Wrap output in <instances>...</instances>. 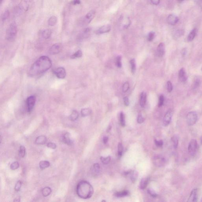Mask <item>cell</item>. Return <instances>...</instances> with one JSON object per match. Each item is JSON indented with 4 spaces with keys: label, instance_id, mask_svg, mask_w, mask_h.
I'll return each instance as SVG.
<instances>
[{
    "label": "cell",
    "instance_id": "6da1fadb",
    "mask_svg": "<svg viewBox=\"0 0 202 202\" xmlns=\"http://www.w3.org/2000/svg\"><path fill=\"white\" fill-rule=\"evenodd\" d=\"M52 61L49 57L42 56L40 57L31 66L29 71V75L36 76L49 70L52 67Z\"/></svg>",
    "mask_w": 202,
    "mask_h": 202
},
{
    "label": "cell",
    "instance_id": "7a4b0ae2",
    "mask_svg": "<svg viewBox=\"0 0 202 202\" xmlns=\"http://www.w3.org/2000/svg\"><path fill=\"white\" fill-rule=\"evenodd\" d=\"M94 189L90 183L86 181H82L76 187V193L79 197L83 199L91 198L93 194Z\"/></svg>",
    "mask_w": 202,
    "mask_h": 202
},
{
    "label": "cell",
    "instance_id": "3957f363",
    "mask_svg": "<svg viewBox=\"0 0 202 202\" xmlns=\"http://www.w3.org/2000/svg\"><path fill=\"white\" fill-rule=\"evenodd\" d=\"M17 32V27L16 23H12L10 24L6 31V39L9 42H13L15 39Z\"/></svg>",
    "mask_w": 202,
    "mask_h": 202
},
{
    "label": "cell",
    "instance_id": "277c9868",
    "mask_svg": "<svg viewBox=\"0 0 202 202\" xmlns=\"http://www.w3.org/2000/svg\"><path fill=\"white\" fill-rule=\"evenodd\" d=\"M198 149V144L196 140L192 139L189 142L188 147V151L192 156H195L196 154Z\"/></svg>",
    "mask_w": 202,
    "mask_h": 202
},
{
    "label": "cell",
    "instance_id": "5b68a950",
    "mask_svg": "<svg viewBox=\"0 0 202 202\" xmlns=\"http://www.w3.org/2000/svg\"><path fill=\"white\" fill-rule=\"evenodd\" d=\"M198 120V115L196 112L191 111L187 114L186 121L187 124L189 126L194 125Z\"/></svg>",
    "mask_w": 202,
    "mask_h": 202
},
{
    "label": "cell",
    "instance_id": "8992f818",
    "mask_svg": "<svg viewBox=\"0 0 202 202\" xmlns=\"http://www.w3.org/2000/svg\"><path fill=\"white\" fill-rule=\"evenodd\" d=\"M95 13V11L94 10H92L88 12L81 22L82 25L85 26L90 23L93 19L94 18Z\"/></svg>",
    "mask_w": 202,
    "mask_h": 202
},
{
    "label": "cell",
    "instance_id": "52a82bcc",
    "mask_svg": "<svg viewBox=\"0 0 202 202\" xmlns=\"http://www.w3.org/2000/svg\"><path fill=\"white\" fill-rule=\"evenodd\" d=\"M36 102L35 96H31L28 97L26 100L27 111L28 113H31L34 108Z\"/></svg>",
    "mask_w": 202,
    "mask_h": 202
},
{
    "label": "cell",
    "instance_id": "ba28073f",
    "mask_svg": "<svg viewBox=\"0 0 202 202\" xmlns=\"http://www.w3.org/2000/svg\"><path fill=\"white\" fill-rule=\"evenodd\" d=\"M166 160L165 158L161 156H156L154 157L153 162L154 165L158 167L163 166L165 164Z\"/></svg>",
    "mask_w": 202,
    "mask_h": 202
},
{
    "label": "cell",
    "instance_id": "9c48e42d",
    "mask_svg": "<svg viewBox=\"0 0 202 202\" xmlns=\"http://www.w3.org/2000/svg\"><path fill=\"white\" fill-rule=\"evenodd\" d=\"M173 115V111L169 109L166 113L163 119V125L165 126L169 125L171 122L172 117Z\"/></svg>",
    "mask_w": 202,
    "mask_h": 202
},
{
    "label": "cell",
    "instance_id": "30bf717a",
    "mask_svg": "<svg viewBox=\"0 0 202 202\" xmlns=\"http://www.w3.org/2000/svg\"><path fill=\"white\" fill-rule=\"evenodd\" d=\"M62 48V46L60 43H55L50 47L49 52L50 54L52 55L57 54L61 52Z\"/></svg>",
    "mask_w": 202,
    "mask_h": 202
},
{
    "label": "cell",
    "instance_id": "8fae6325",
    "mask_svg": "<svg viewBox=\"0 0 202 202\" xmlns=\"http://www.w3.org/2000/svg\"><path fill=\"white\" fill-rule=\"evenodd\" d=\"M53 73L58 78L64 79L66 76V70L63 67H59L55 69Z\"/></svg>",
    "mask_w": 202,
    "mask_h": 202
},
{
    "label": "cell",
    "instance_id": "7c38bea8",
    "mask_svg": "<svg viewBox=\"0 0 202 202\" xmlns=\"http://www.w3.org/2000/svg\"><path fill=\"white\" fill-rule=\"evenodd\" d=\"M198 188H195L193 189L189 195L188 202H195L198 201Z\"/></svg>",
    "mask_w": 202,
    "mask_h": 202
},
{
    "label": "cell",
    "instance_id": "4fadbf2b",
    "mask_svg": "<svg viewBox=\"0 0 202 202\" xmlns=\"http://www.w3.org/2000/svg\"><path fill=\"white\" fill-rule=\"evenodd\" d=\"M179 21V19L178 17L173 14L169 15L167 18L168 23L171 25H174L177 24Z\"/></svg>",
    "mask_w": 202,
    "mask_h": 202
},
{
    "label": "cell",
    "instance_id": "5bb4252c",
    "mask_svg": "<svg viewBox=\"0 0 202 202\" xmlns=\"http://www.w3.org/2000/svg\"><path fill=\"white\" fill-rule=\"evenodd\" d=\"M165 52V46L164 43L162 42L158 45L157 48V55L158 57H162Z\"/></svg>",
    "mask_w": 202,
    "mask_h": 202
},
{
    "label": "cell",
    "instance_id": "9a60e30c",
    "mask_svg": "<svg viewBox=\"0 0 202 202\" xmlns=\"http://www.w3.org/2000/svg\"><path fill=\"white\" fill-rule=\"evenodd\" d=\"M62 140L64 143L69 146L72 145L73 144V140L71 139L70 133H66L64 135Z\"/></svg>",
    "mask_w": 202,
    "mask_h": 202
},
{
    "label": "cell",
    "instance_id": "2e32d148",
    "mask_svg": "<svg viewBox=\"0 0 202 202\" xmlns=\"http://www.w3.org/2000/svg\"><path fill=\"white\" fill-rule=\"evenodd\" d=\"M179 78L180 81L183 83H185L187 79V77L185 70L184 68H181L179 72Z\"/></svg>",
    "mask_w": 202,
    "mask_h": 202
},
{
    "label": "cell",
    "instance_id": "e0dca14e",
    "mask_svg": "<svg viewBox=\"0 0 202 202\" xmlns=\"http://www.w3.org/2000/svg\"><path fill=\"white\" fill-rule=\"evenodd\" d=\"M111 27L109 25H105L101 27L97 31V34H102L107 33L111 31Z\"/></svg>",
    "mask_w": 202,
    "mask_h": 202
},
{
    "label": "cell",
    "instance_id": "ac0fdd59",
    "mask_svg": "<svg viewBox=\"0 0 202 202\" xmlns=\"http://www.w3.org/2000/svg\"><path fill=\"white\" fill-rule=\"evenodd\" d=\"M47 139L46 137L44 135H40L36 138L35 143L38 145H43L46 143Z\"/></svg>",
    "mask_w": 202,
    "mask_h": 202
},
{
    "label": "cell",
    "instance_id": "d6986e66",
    "mask_svg": "<svg viewBox=\"0 0 202 202\" xmlns=\"http://www.w3.org/2000/svg\"><path fill=\"white\" fill-rule=\"evenodd\" d=\"M52 31L50 29H45L41 32V35L45 39H47L51 37L52 34Z\"/></svg>",
    "mask_w": 202,
    "mask_h": 202
},
{
    "label": "cell",
    "instance_id": "ffe728a7",
    "mask_svg": "<svg viewBox=\"0 0 202 202\" xmlns=\"http://www.w3.org/2000/svg\"><path fill=\"white\" fill-rule=\"evenodd\" d=\"M147 101V94L144 92H142L141 93L140 100V105L141 108H144L145 106Z\"/></svg>",
    "mask_w": 202,
    "mask_h": 202
},
{
    "label": "cell",
    "instance_id": "44dd1931",
    "mask_svg": "<svg viewBox=\"0 0 202 202\" xmlns=\"http://www.w3.org/2000/svg\"><path fill=\"white\" fill-rule=\"evenodd\" d=\"M149 178H143L141 181L140 185H139L140 189H145L146 188L147 186L148 185V183H149Z\"/></svg>",
    "mask_w": 202,
    "mask_h": 202
},
{
    "label": "cell",
    "instance_id": "7402d4cb",
    "mask_svg": "<svg viewBox=\"0 0 202 202\" xmlns=\"http://www.w3.org/2000/svg\"><path fill=\"white\" fill-rule=\"evenodd\" d=\"M129 174V178L132 183H135L138 177V173L136 171H133L128 173Z\"/></svg>",
    "mask_w": 202,
    "mask_h": 202
},
{
    "label": "cell",
    "instance_id": "603a6c76",
    "mask_svg": "<svg viewBox=\"0 0 202 202\" xmlns=\"http://www.w3.org/2000/svg\"><path fill=\"white\" fill-rule=\"evenodd\" d=\"M197 34V30L196 28H194L190 31V33L188 34L187 40L188 42H192L195 38Z\"/></svg>",
    "mask_w": 202,
    "mask_h": 202
},
{
    "label": "cell",
    "instance_id": "cb8c5ba5",
    "mask_svg": "<svg viewBox=\"0 0 202 202\" xmlns=\"http://www.w3.org/2000/svg\"><path fill=\"white\" fill-rule=\"evenodd\" d=\"M171 141L174 148L176 149L177 148L179 144V138L178 135L173 136L171 138Z\"/></svg>",
    "mask_w": 202,
    "mask_h": 202
},
{
    "label": "cell",
    "instance_id": "d4e9b609",
    "mask_svg": "<svg viewBox=\"0 0 202 202\" xmlns=\"http://www.w3.org/2000/svg\"><path fill=\"white\" fill-rule=\"evenodd\" d=\"M79 114L77 111L74 110L72 112L70 116V119L72 121H74L78 119Z\"/></svg>",
    "mask_w": 202,
    "mask_h": 202
},
{
    "label": "cell",
    "instance_id": "484cf974",
    "mask_svg": "<svg viewBox=\"0 0 202 202\" xmlns=\"http://www.w3.org/2000/svg\"><path fill=\"white\" fill-rule=\"evenodd\" d=\"M52 189L49 187L43 188L42 190V194L44 197L48 196L52 193Z\"/></svg>",
    "mask_w": 202,
    "mask_h": 202
},
{
    "label": "cell",
    "instance_id": "4316f807",
    "mask_svg": "<svg viewBox=\"0 0 202 202\" xmlns=\"http://www.w3.org/2000/svg\"><path fill=\"white\" fill-rule=\"evenodd\" d=\"M57 18L55 16H52L50 17L48 21L49 25L51 26H55L57 24Z\"/></svg>",
    "mask_w": 202,
    "mask_h": 202
},
{
    "label": "cell",
    "instance_id": "83f0119b",
    "mask_svg": "<svg viewBox=\"0 0 202 202\" xmlns=\"http://www.w3.org/2000/svg\"><path fill=\"white\" fill-rule=\"evenodd\" d=\"M91 112L92 111L91 109H88V108H84V109H82L81 113L82 117H85L89 115Z\"/></svg>",
    "mask_w": 202,
    "mask_h": 202
},
{
    "label": "cell",
    "instance_id": "f1b7e54d",
    "mask_svg": "<svg viewBox=\"0 0 202 202\" xmlns=\"http://www.w3.org/2000/svg\"><path fill=\"white\" fill-rule=\"evenodd\" d=\"M128 194H129V192L128 191L124 190L116 193L115 195L117 198H123V197L127 196L128 195Z\"/></svg>",
    "mask_w": 202,
    "mask_h": 202
},
{
    "label": "cell",
    "instance_id": "f546056e",
    "mask_svg": "<svg viewBox=\"0 0 202 202\" xmlns=\"http://www.w3.org/2000/svg\"><path fill=\"white\" fill-rule=\"evenodd\" d=\"M50 165V163L47 161H42L39 163V166L41 169H44L48 168Z\"/></svg>",
    "mask_w": 202,
    "mask_h": 202
},
{
    "label": "cell",
    "instance_id": "4dcf8cb0",
    "mask_svg": "<svg viewBox=\"0 0 202 202\" xmlns=\"http://www.w3.org/2000/svg\"><path fill=\"white\" fill-rule=\"evenodd\" d=\"M10 16V12L8 10H6L4 12L2 13L1 16V20L2 22H4L6 20L8 19L9 17Z\"/></svg>",
    "mask_w": 202,
    "mask_h": 202
},
{
    "label": "cell",
    "instance_id": "1f68e13d",
    "mask_svg": "<svg viewBox=\"0 0 202 202\" xmlns=\"http://www.w3.org/2000/svg\"><path fill=\"white\" fill-rule=\"evenodd\" d=\"M26 154V148L23 146H21L19 150V155L21 158H23Z\"/></svg>",
    "mask_w": 202,
    "mask_h": 202
},
{
    "label": "cell",
    "instance_id": "d6a6232c",
    "mask_svg": "<svg viewBox=\"0 0 202 202\" xmlns=\"http://www.w3.org/2000/svg\"><path fill=\"white\" fill-rule=\"evenodd\" d=\"M130 64L131 66L132 72L133 74H135L136 70V66L135 60L134 58L131 60Z\"/></svg>",
    "mask_w": 202,
    "mask_h": 202
},
{
    "label": "cell",
    "instance_id": "836d02e7",
    "mask_svg": "<svg viewBox=\"0 0 202 202\" xmlns=\"http://www.w3.org/2000/svg\"><path fill=\"white\" fill-rule=\"evenodd\" d=\"M83 55L82 51L81 50H79L76 52H75L73 55L71 56V58L72 59H75L76 58H79L82 57Z\"/></svg>",
    "mask_w": 202,
    "mask_h": 202
},
{
    "label": "cell",
    "instance_id": "e575fe53",
    "mask_svg": "<svg viewBox=\"0 0 202 202\" xmlns=\"http://www.w3.org/2000/svg\"><path fill=\"white\" fill-rule=\"evenodd\" d=\"M100 165L98 163H96L93 165V170L96 174H99L100 171Z\"/></svg>",
    "mask_w": 202,
    "mask_h": 202
},
{
    "label": "cell",
    "instance_id": "d590c367",
    "mask_svg": "<svg viewBox=\"0 0 202 202\" xmlns=\"http://www.w3.org/2000/svg\"><path fill=\"white\" fill-rule=\"evenodd\" d=\"M111 158L110 156L107 157H101L100 160L102 163L105 165L108 164L110 162Z\"/></svg>",
    "mask_w": 202,
    "mask_h": 202
},
{
    "label": "cell",
    "instance_id": "8d00e7d4",
    "mask_svg": "<svg viewBox=\"0 0 202 202\" xmlns=\"http://www.w3.org/2000/svg\"><path fill=\"white\" fill-rule=\"evenodd\" d=\"M184 34V31L182 30H178L175 31L174 34V37L176 38H179Z\"/></svg>",
    "mask_w": 202,
    "mask_h": 202
},
{
    "label": "cell",
    "instance_id": "74e56055",
    "mask_svg": "<svg viewBox=\"0 0 202 202\" xmlns=\"http://www.w3.org/2000/svg\"><path fill=\"white\" fill-rule=\"evenodd\" d=\"M123 144L120 143L118 146V156L120 157L123 155Z\"/></svg>",
    "mask_w": 202,
    "mask_h": 202
},
{
    "label": "cell",
    "instance_id": "f35d334b",
    "mask_svg": "<svg viewBox=\"0 0 202 202\" xmlns=\"http://www.w3.org/2000/svg\"><path fill=\"white\" fill-rule=\"evenodd\" d=\"M120 120L121 125L122 126L124 127V126H125V120L124 113H123V112H121L120 113Z\"/></svg>",
    "mask_w": 202,
    "mask_h": 202
},
{
    "label": "cell",
    "instance_id": "ab89813d",
    "mask_svg": "<svg viewBox=\"0 0 202 202\" xmlns=\"http://www.w3.org/2000/svg\"><path fill=\"white\" fill-rule=\"evenodd\" d=\"M19 163L18 162H15L11 164L10 168V169H12V170H14L18 169L19 168Z\"/></svg>",
    "mask_w": 202,
    "mask_h": 202
},
{
    "label": "cell",
    "instance_id": "60d3db41",
    "mask_svg": "<svg viewBox=\"0 0 202 202\" xmlns=\"http://www.w3.org/2000/svg\"><path fill=\"white\" fill-rule=\"evenodd\" d=\"M116 64L118 68H120L122 67L121 57L120 56H117L116 59Z\"/></svg>",
    "mask_w": 202,
    "mask_h": 202
},
{
    "label": "cell",
    "instance_id": "b9f144b4",
    "mask_svg": "<svg viewBox=\"0 0 202 202\" xmlns=\"http://www.w3.org/2000/svg\"><path fill=\"white\" fill-rule=\"evenodd\" d=\"M147 191L150 195L152 197H153V198H156V197L158 196V195L156 192L153 189H152V188L148 189Z\"/></svg>",
    "mask_w": 202,
    "mask_h": 202
},
{
    "label": "cell",
    "instance_id": "7bdbcfd3",
    "mask_svg": "<svg viewBox=\"0 0 202 202\" xmlns=\"http://www.w3.org/2000/svg\"><path fill=\"white\" fill-rule=\"evenodd\" d=\"M164 102V97L163 95H161L159 97L158 106L159 107L162 106Z\"/></svg>",
    "mask_w": 202,
    "mask_h": 202
},
{
    "label": "cell",
    "instance_id": "ee69618b",
    "mask_svg": "<svg viewBox=\"0 0 202 202\" xmlns=\"http://www.w3.org/2000/svg\"><path fill=\"white\" fill-rule=\"evenodd\" d=\"M129 88V84L128 82H126L123 86V91L124 93L128 91Z\"/></svg>",
    "mask_w": 202,
    "mask_h": 202
},
{
    "label": "cell",
    "instance_id": "f6af8a7d",
    "mask_svg": "<svg viewBox=\"0 0 202 202\" xmlns=\"http://www.w3.org/2000/svg\"><path fill=\"white\" fill-rule=\"evenodd\" d=\"M22 183L21 181H18L16 183L15 186V189L16 191L19 192L20 190L21 187H22Z\"/></svg>",
    "mask_w": 202,
    "mask_h": 202
},
{
    "label": "cell",
    "instance_id": "bcb514c9",
    "mask_svg": "<svg viewBox=\"0 0 202 202\" xmlns=\"http://www.w3.org/2000/svg\"><path fill=\"white\" fill-rule=\"evenodd\" d=\"M167 88H168V92L169 93H171L173 91V86L170 81H169L167 82Z\"/></svg>",
    "mask_w": 202,
    "mask_h": 202
},
{
    "label": "cell",
    "instance_id": "7dc6e473",
    "mask_svg": "<svg viewBox=\"0 0 202 202\" xmlns=\"http://www.w3.org/2000/svg\"><path fill=\"white\" fill-rule=\"evenodd\" d=\"M201 84L200 80L199 79H196L193 84V88L194 89H196L197 88L199 87Z\"/></svg>",
    "mask_w": 202,
    "mask_h": 202
},
{
    "label": "cell",
    "instance_id": "c3c4849f",
    "mask_svg": "<svg viewBox=\"0 0 202 202\" xmlns=\"http://www.w3.org/2000/svg\"><path fill=\"white\" fill-rule=\"evenodd\" d=\"M155 33L154 32H149L148 36V40L149 41H152L155 37Z\"/></svg>",
    "mask_w": 202,
    "mask_h": 202
},
{
    "label": "cell",
    "instance_id": "681fc988",
    "mask_svg": "<svg viewBox=\"0 0 202 202\" xmlns=\"http://www.w3.org/2000/svg\"><path fill=\"white\" fill-rule=\"evenodd\" d=\"M144 121V119L143 116L141 113H140L138 115V118H137V122L139 124H142V123H143Z\"/></svg>",
    "mask_w": 202,
    "mask_h": 202
},
{
    "label": "cell",
    "instance_id": "f907efd6",
    "mask_svg": "<svg viewBox=\"0 0 202 202\" xmlns=\"http://www.w3.org/2000/svg\"><path fill=\"white\" fill-rule=\"evenodd\" d=\"M47 147L48 148H52V149H55L57 147V145L54 143L50 142V143H47Z\"/></svg>",
    "mask_w": 202,
    "mask_h": 202
},
{
    "label": "cell",
    "instance_id": "816d5d0a",
    "mask_svg": "<svg viewBox=\"0 0 202 202\" xmlns=\"http://www.w3.org/2000/svg\"><path fill=\"white\" fill-rule=\"evenodd\" d=\"M155 143L156 146L158 147H161L163 145V141L161 140H155Z\"/></svg>",
    "mask_w": 202,
    "mask_h": 202
},
{
    "label": "cell",
    "instance_id": "f5cc1de1",
    "mask_svg": "<svg viewBox=\"0 0 202 202\" xmlns=\"http://www.w3.org/2000/svg\"><path fill=\"white\" fill-rule=\"evenodd\" d=\"M123 100H124L125 105L126 106H129V98H128V97H124V98H123Z\"/></svg>",
    "mask_w": 202,
    "mask_h": 202
},
{
    "label": "cell",
    "instance_id": "db71d44e",
    "mask_svg": "<svg viewBox=\"0 0 202 202\" xmlns=\"http://www.w3.org/2000/svg\"><path fill=\"white\" fill-rule=\"evenodd\" d=\"M150 1L153 4L155 5L159 4L160 2V0H150Z\"/></svg>",
    "mask_w": 202,
    "mask_h": 202
},
{
    "label": "cell",
    "instance_id": "11a10c76",
    "mask_svg": "<svg viewBox=\"0 0 202 202\" xmlns=\"http://www.w3.org/2000/svg\"><path fill=\"white\" fill-rule=\"evenodd\" d=\"M81 2L80 0H74L73 1V4L74 5L78 4H80Z\"/></svg>",
    "mask_w": 202,
    "mask_h": 202
},
{
    "label": "cell",
    "instance_id": "9f6ffc18",
    "mask_svg": "<svg viewBox=\"0 0 202 202\" xmlns=\"http://www.w3.org/2000/svg\"><path fill=\"white\" fill-rule=\"evenodd\" d=\"M181 53L182 55L184 56H184H185L186 55V49H183L182 50Z\"/></svg>",
    "mask_w": 202,
    "mask_h": 202
},
{
    "label": "cell",
    "instance_id": "6f0895ef",
    "mask_svg": "<svg viewBox=\"0 0 202 202\" xmlns=\"http://www.w3.org/2000/svg\"><path fill=\"white\" fill-rule=\"evenodd\" d=\"M108 137H104V138H103V143H105V144H106V143H107V142H108Z\"/></svg>",
    "mask_w": 202,
    "mask_h": 202
},
{
    "label": "cell",
    "instance_id": "680465c9",
    "mask_svg": "<svg viewBox=\"0 0 202 202\" xmlns=\"http://www.w3.org/2000/svg\"><path fill=\"white\" fill-rule=\"evenodd\" d=\"M184 1V0H178V1H179V2H181Z\"/></svg>",
    "mask_w": 202,
    "mask_h": 202
},
{
    "label": "cell",
    "instance_id": "91938a15",
    "mask_svg": "<svg viewBox=\"0 0 202 202\" xmlns=\"http://www.w3.org/2000/svg\"><path fill=\"white\" fill-rule=\"evenodd\" d=\"M201 144H202V137L201 138Z\"/></svg>",
    "mask_w": 202,
    "mask_h": 202
},
{
    "label": "cell",
    "instance_id": "94428289",
    "mask_svg": "<svg viewBox=\"0 0 202 202\" xmlns=\"http://www.w3.org/2000/svg\"><path fill=\"white\" fill-rule=\"evenodd\" d=\"M2 1H3V0H0V3H1V4H2Z\"/></svg>",
    "mask_w": 202,
    "mask_h": 202
},
{
    "label": "cell",
    "instance_id": "6125c7cd",
    "mask_svg": "<svg viewBox=\"0 0 202 202\" xmlns=\"http://www.w3.org/2000/svg\"><path fill=\"white\" fill-rule=\"evenodd\" d=\"M201 202H202V198H201Z\"/></svg>",
    "mask_w": 202,
    "mask_h": 202
},
{
    "label": "cell",
    "instance_id": "be15d7a7",
    "mask_svg": "<svg viewBox=\"0 0 202 202\" xmlns=\"http://www.w3.org/2000/svg\"></svg>",
    "mask_w": 202,
    "mask_h": 202
}]
</instances>
